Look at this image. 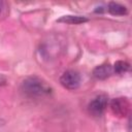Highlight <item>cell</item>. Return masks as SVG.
<instances>
[{"instance_id":"5","label":"cell","mask_w":132,"mask_h":132,"mask_svg":"<svg viewBox=\"0 0 132 132\" xmlns=\"http://www.w3.org/2000/svg\"><path fill=\"white\" fill-rule=\"evenodd\" d=\"M112 72H113L112 67L108 63L107 64H102V65H99V66L94 68L93 76L97 79H105L108 76H110Z\"/></svg>"},{"instance_id":"2","label":"cell","mask_w":132,"mask_h":132,"mask_svg":"<svg viewBox=\"0 0 132 132\" xmlns=\"http://www.w3.org/2000/svg\"><path fill=\"white\" fill-rule=\"evenodd\" d=\"M60 82L66 89L74 90V89H76V88L79 87V84H80V75L75 70H67V71H65L61 75Z\"/></svg>"},{"instance_id":"4","label":"cell","mask_w":132,"mask_h":132,"mask_svg":"<svg viewBox=\"0 0 132 132\" xmlns=\"http://www.w3.org/2000/svg\"><path fill=\"white\" fill-rule=\"evenodd\" d=\"M129 101L127 100V98H114L111 100L110 102V108L112 110V112L118 116V117H125L127 116L128 111H129Z\"/></svg>"},{"instance_id":"6","label":"cell","mask_w":132,"mask_h":132,"mask_svg":"<svg viewBox=\"0 0 132 132\" xmlns=\"http://www.w3.org/2000/svg\"><path fill=\"white\" fill-rule=\"evenodd\" d=\"M107 10L112 15H125L128 12L126 6L117 2H109L107 6Z\"/></svg>"},{"instance_id":"3","label":"cell","mask_w":132,"mask_h":132,"mask_svg":"<svg viewBox=\"0 0 132 132\" xmlns=\"http://www.w3.org/2000/svg\"><path fill=\"white\" fill-rule=\"evenodd\" d=\"M108 103V97L105 94H100L98 96H96L88 105V109L90 111V113H92L93 116H101L102 112L105 110L106 106Z\"/></svg>"},{"instance_id":"1","label":"cell","mask_w":132,"mask_h":132,"mask_svg":"<svg viewBox=\"0 0 132 132\" xmlns=\"http://www.w3.org/2000/svg\"><path fill=\"white\" fill-rule=\"evenodd\" d=\"M23 92L30 97H41L51 93V87L37 76H29L22 84Z\"/></svg>"},{"instance_id":"8","label":"cell","mask_w":132,"mask_h":132,"mask_svg":"<svg viewBox=\"0 0 132 132\" xmlns=\"http://www.w3.org/2000/svg\"><path fill=\"white\" fill-rule=\"evenodd\" d=\"M130 68V64L128 62H125V61H117L114 64H113V67H112V70L116 72V73H119V74H122V73H125L129 70Z\"/></svg>"},{"instance_id":"7","label":"cell","mask_w":132,"mask_h":132,"mask_svg":"<svg viewBox=\"0 0 132 132\" xmlns=\"http://www.w3.org/2000/svg\"><path fill=\"white\" fill-rule=\"evenodd\" d=\"M57 22L59 23H66V24H81L88 22V19L86 16H80V15H64L60 18Z\"/></svg>"}]
</instances>
